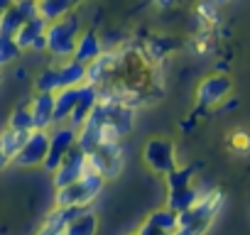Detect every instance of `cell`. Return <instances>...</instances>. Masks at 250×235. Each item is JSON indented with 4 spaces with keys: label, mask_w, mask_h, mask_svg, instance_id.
I'll return each instance as SVG.
<instances>
[{
    "label": "cell",
    "mask_w": 250,
    "mask_h": 235,
    "mask_svg": "<svg viewBox=\"0 0 250 235\" xmlns=\"http://www.w3.org/2000/svg\"><path fill=\"white\" fill-rule=\"evenodd\" d=\"M76 100H79L76 88H62L54 96V123H62V120H66V118H71V113L76 108Z\"/></svg>",
    "instance_id": "ac0fdd59"
},
{
    "label": "cell",
    "mask_w": 250,
    "mask_h": 235,
    "mask_svg": "<svg viewBox=\"0 0 250 235\" xmlns=\"http://www.w3.org/2000/svg\"><path fill=\"white\" fill-rule=\"evenodd\" d=\"M103 189V176L96 172H86L76 184L57 191V208H86Z\"/></svg>",
    "instance_id": "7a4b0ae2"
},
{
    "label": "cell",
    "mask_w": 250,
    "mask_h": 235,
    "mask_svg": "<svg viewBox=\"0 0 250 235\" xmlns=\"http://www.w3.org/2000/svg\"><path fill=\"white\" fill-rule=\"evenodd\" d=\"M140 235H172V233H162V230H155V228H150V225H143L140 228ZM177 235V233H174Z\"/></svg>",
    "instance_id": "f546056e"
},
{
    "label": "cell",
    "mask_w": 250,
    "mask_h": 235,
    "mask_svg": "<svg viewBox=\"0 0 250 235\" xmlns=\"http://www.w3.org/2000/svg\"><path fill=\"white\" fill-rule=\"evenodd\" d=\"M191 174H194L191 167H184V169H174V172H169V174H167V189H169V194H172V191L189 189V186H191Z\"/></svg>",
    "instance_id": "d4e9b609"
},
{
    "label": "cell",
    "mask_w": 250,
    "mask_h": 235,
    "mask_svg": "<svg viewBox=\"0 0 250 235\" xmlns=\"http://www.w3.org/2000/svg\"><path fill=\"white\" fill-rule=\"evenodd\" d=\"M22 25H25L22 15L18 13L15 3H10V8L3 13V18H0V35H3V37H13V39H15V35L20 32V27H22Z\"/></svg>",
    "instance_id": "7402d4cb"
},
{
    "label": "cell",
    "mask_w": 250,
    "mask_h": 235,
    "mask_svg": "<svg viewBox=\"0 0 250 235\" xmlns=\"http://www.w3.org/2000/svg\"><path fill=\"white\" fill-rule=\"evenodd\" d=\"M76 147V130L69 125V128H57L52 135H49V152H47V159H44V169L47 172H57L59 164L64 162V157Z\"/></svg>",
    "instance_id": "8992f818"
},
{
    "label": "cell",
    "mask_w": 250,
    "mask_h": 235,
    "mask_svg": "<svg viewBox=\"0 0 250 235\" xmlns=\"http://www.w3.org/2000/svg\"><path fill=\"white\" fill-rule=\"evenodd\" d=\"M101 57V39L93 30L83 32L79 39H76V52H74V61L81 64V66H88L91 61H96Z\"/></svg>",
    "instance_id": "5bb4252c"
},
{
    "label": "cell",
    "mask_w": 250,
    "mask_h": 235,
    "mask_svg": "<svg viewBox=\"0 0 250 235\" xmlns=\"http://www.w3.org/2000/svg\"><path fill=\"white\" fill-rule=\"evenodd\" d=\"M30 133H15V130H5L3 135H0V147L5 150V155L15 162V157L20 155V150L25 147Z\"/></svg>",
    "instance_id": "44dd1931"
},
{
    "label": "cell",
    "mask_w": 250,
    "mask_h": 235,
    "mask_svg": "<svg viewBox=\"0 0 250 235\" xmlns=\"http://www.w3.org/2000/svg\"><path fill=\"white\" fill-rule=\"evenodd\" d=\"M221 201H223V194L221 191H208L206 196H201L199 203L191 211L177 215V220H179L177 235H204L206 228L211 225L213 215L218 213Z\"/></svg>",
    "instance_id": "6da1fadb"
},
{
    "label": "cell",
    "mask_w": 250,
    "mask_h": 235,
    "mask_svg": "<svg viewBox=\"0 0 250 235\" xmlns=\"http://www.w3.org/2000/svg\"><path fill=\"white\" fill-rule=\"evenodd\" d=\"M93 233H96V215L91 211L79 213L66 228V235H93Z\"/></svg>",
    "instance_id": "cb8c5ba5"
},
{
    "label": "cell",
    "mask_w": 250,
    "mask_h": 235,
    "mask_svg": "<svg viewBox=\"0 0 250 235\" xmlns=\"http://www.w3.org/2000/svg\"><path fill=\"white\" fill-rule=\"evenodd\" d=\"M47 152H49V133H42V130H32L25 147L20 150V155L15 157V164L20 167H37V164H44L47 159Z\"/></svg>",
    "instance_id": "9c48e42d"
},
{
    "label": "cell",
    "mask_w": 250,
    "mask_h": 235,
    "mask_svg": "<svg viewBox=\"0 0 250 235\" xmlns=\"http://www.w3.org/2000/svg\"><path fill=\"white\" fill-rule=\"evenodd\" d=\"M145 225L155 228V230H162V233H177L179 230V220H177V213H172L169 208H162V211H155L147 215Z\"/></svg>",
    "instance_id": "ffe728a7"
},
{
    "label": "cell",
    "mask_w": 250,
    "mask_h": 235,
    "mask_svg": "<svg viewBox=\"0 0 250 235\" xmlns=\"http://www.w3.org/2000/svg\"><path fill=\"white\" fill-rule=\"evenodd\" d=\"M10 162H13V159H10V157L5 155V150H3V147H0V169H5V167H8Z\"/></svg>",
    "instance_id": "1f68e13d"
},
{
    "label": "cell",
    "mask_w": 250,
    "mask_h": 235,
    "mask_svg": "<svg viewBox=\"0 0 250 235\" xmlns=\"http://www.w3.org/2000/svg\"><path fill=\"white\" fill-rule=\"evenodd\" d=\"M0 78H3V76H0Z\"/></svg>",
    "instance_id": "d590c367"
},
{
    "label": "cell",
    "mask_w": 250,
    "mask_h": 235,
    "mask_svg": "<svg viewBox=\"0 0 250 235\" xmlns=\"http://www.w3.org/2000/svg\"><path fill=\"white\" fill-rule=\"evenodd\" d=\"M145 162L150 164L152 172L157 174H169L177 169V155H174V145L169 140H150L145 147Z\"/></svg>",
    "instance_id": "52a82bcc"
},
{
    "label": "cell",
    "mask_w": 250,
    "mask_h": 235,
    "mask_svg": "<svg viewBox=\"0 0 250 235\" xmlns=\"http://www.w3.org/2000/svg\"><path fill=\"white\" fill-rule=\"evenodd\" d=\"M37 10H40V18L47 25H52V22H59L66 15H71L74 3L71 0H42V3H37Z\"/></svg>",
    "instance_id": "9a60e30c"
},
{
    "label": "cell",
    "mask_w": 250,
    "mask_h": 235,
    "mask_svg": "<svg viewBox=\"0 0 250 235\" xmlns=\"http://www.w3.org/2000/svg\"><path fill=\"white\" fill-rule=\"evenodd\" d=\"M118 69V57L115 54H101L96 61H91L88 66H86V83H91V86H103V83H108L110 81V76H113V71Z\"/></svg>",
    "instance_id": "4fadbf2b"
},
{
    "label": "cell",
    "mask_w": 250,
    "mask_h": 235,
    "mask_svg": "<svg viewBox=\"0 0 250 235\" xmlns=\"http://www.w3.org/2000/svg\"><path fill=\"white\" fill-rule=\"evenodd\" d=\"M120 164H123V157H120L118 140H105L96 152L88 155V167H91V172H96V174H101V176H110V174L120 172Z\"/></svg>",
    "instance_id": "ba28073f"
},
{
    "label": "cell",
    "mask_w": 250,
    "mask_h": 235,
    "mask_svg": "<svg viewBox=\"0 0 250 235\" xmlns=\"http://www.w3.org/2000/svg\"><path fill=\"white\" fill-rule=\"evenodd\" d=\"M76 91H79V100H76V108H74V113H71V118H69L74 130L86 123V118L91 115V110L98 105V88H96V86L83 83V86H79Z\"/></svg>",
    "instance_id": "8fae6325"
},
{
    "label": "cell",
    "mask_w": 250,
    "mask_h": 235,
    "mask_svg": "<svg viewBox=\"0 0 250 235\" xmlns=\"http://www.w3.org/2000/svg\"><path fill=\"white\" fill-rule=\"evenodd\" d=\"M30 113H32V130L47 133V128L54 123V96L37 93L32 105H30Z\"/></svg>",
    "instance_id": "7c38bea8"
},
{
    "label": "cell",
    "mask_w": 250,
    "mask_h": 235,
    "mask_svg": "<svg viewBox=\"0 0 250 235\" xmlns=\"http://www.w3.org/2000/svg\"><path fill=\"white\" fill-rule=\"evenodd\" d=\"M59 78H62V88H79L86 83V66H81L71 59L59 66Z\"/></svg>",
    "instance_id": "d6986e66"
},
{
    "label": "cell",
    "mask_w": 250,
    "mask_h": 235,
    "mask_svg": "<svg viewBox=\"0 0 250 235\" xmlns=\"http://www.w3.org/2000/svg\"><path fill=\"white\" fill-rule=\"evenodd\" d=\"M135 235H140V233H135Z\"/></svg>",
    "instance_id": "e575fe53"
},
{
    "label": "cell",
    "mask_w": 250,
    "mask_h": 235,
    "mask_svg": "<svg viewBox=\"0 0 250 235\" xmlns=\"http://www.w3.org/2000/svg\"><path fill=\"white\" fill-rule=\"evenodd\" d=\"M18 54H20V49H18L15 39H13V37H3V35H0V66L10 64Z\"/></svg>",
    "instance_id": "4316f807"
},
{
    "label": "cell",
    "mask_w": 250,
    "mask_h": 235,
    "mask_svg": "<svg viewBox=\"0 0 250 235\" xmlns=\"http://www.w3.org/2000/svg\"><path fill=\"white\" fill-rule=\"evenodd\" d=\"M32 49H35V52H44V49H47V37L42 35V37H40V39L32 44Z\"/></svg>",
    "instance_id": "4dcf8cb0"
},
{
    "label": "cell",
    "mask_w": 250,
    "mask_h": 235,
    "mask_svg": "<svg viewBox=\"0 0 250 235\" xmlns=\"http://www.w3.org/2000/svg\"><path fill=\"white\" fill-rule=\"evenodd\" d=\"M8 130H15V133H32V113L30 108H18L10 118V128Z\"/></svg>",
    "instance_id": "484cf974"
},
{
    "label": "cell",
    "mask_w": 250,
    "mask_h": 235,
    "mask_svg": "<svg viewBox=\"0 0 250 235\" xmlns=\"http://www.w3.org/2000/svg\"><path fill=\"white\" fill-rule=\"evenodd\" d=\"M199 198H201V194H199L194 186H189V189H182V191H172V194L167 196V208H169L172 213L182 215V213L191 211V208L199 203Z\"/></svg>",
    "instance_id": "e0dca14e"
},
{
    "label": "cell",
    "mask_w": 250,
    "mask_h": 235,
    "mask_svg": "<svg viewBox=\"0 0 250 235\" xmlns=\"http://www.w3.org/2000/svg\"><path fill=\"white\" fill-rule=\"evenodd\" d=\"M35 86H37V93H52V96H57L59 91H62V78H59V66H52V69H44L40 76H37V81H35Z\"/></svg>",
    "instance_id": "603a6c76"
},
{
    "label": "cell",
    "mask_w": 250,
    "mask_h": 235,
    "mask_svg": "<svg viewBox=\"0 0 250 235\" xmlns=\"http://www.w3.org/2000/svg\"><path fill=\"white\" fill-rule=\"evenodd\" d=\"M86 172H88V155L76 145V147L64 157V162L59 164V169L54 172V186H57V191H59V189H66V186H71V184H76Z\"/></svg>",
    "instance_id": "5b68a950"
},
{
    "label": "cell",
    "mask_w": 250,
    "mask_h": 235,
    "mask_svg": "<svg viewBox=\"0 0 250 235\" xmlns=\"http://www.w3.org/2000/svg\"><path fill=\"white\" fill-rule=\"evenodd\" d=\"M15 8H18V13L22 15V20H25V22H30V20L40 18L37 3H32V0H20V3H15Z\"/></svg>",
    "instance_id": "f1b7e54d"
},
{
    "label": "cell",
    "mask_w": 250,
    "mask_h": 235,
    "mask_svg": "<svg viewBox=\"0 0 250 235\" xmlns=\"http://www.w3.org/2000/svg\"><path fill=\"white\" fill-rule=\"evenodd\" d=\"M10 8V3H5V0H0V18H3V13Z\"/></svg>",
    "instance_id": "d6a6232c"
},
{
    "label": "cell",
    "mask_w": 250,
    "mask_h": 235,
    "mask_svg": "<svg viewBox=\"0 0 250 235\" xmlns=\"http://www.w3.org/2000/svg\"><path fill=\"white\" fill-rule=\"evenodd\" d=\"M62 235H66V233H62Z\"/></svg>",
    "instance_id": "836d02e7"
},
{
    "label": "cell",
    "mask_w": 250,
    "mask_h": 235,
    "mask_svg": "<svg viewBox=\"0 0 250 235\" xmlns=\"http://www.w3.org/2000/svg\"><path fill=\"white\" fill-rule=\"evenodd\" d=\"M228 91H230V78L223 76V74H216V76H208V78L201 81L196 98H199V103H201L204 108H208V105L221 103V100L228 96Z\"/></svg>",
    "instance_id": "30bf717a"
},
{
    "label": "cell",
    "mask_w": 250,
    "mask_h": 235,
    "mask_svg": "<svg viewBox=\"0 0 250 235\" xmlns=\"http://www.w3.org/2000/svg\"><path fill=\"white\" fill-rule=\"evenodd\" d=\"M174 47H177V42H174L172 37H155V39L147 42V49H150L155 57H162V54L172 52Z\"/></svg>",
    "instance_id": "83f0119b"
},
{
    "label": "cell",
    "mask_w": 250,
    "mask_h": 235,
    "mask_svg": "<svg viewBox=\"0 0 250 235\" xmlns=\"http://www.w3.org/2000/svg\"><path fill=\"white\" fill-rule=\"evenodd\" d=\"M47 27H49V25H47L42 18H35V20L25 22V25L20 27V32L15 35L18 49H32V44H35L42 35H47Z\"/></svg>",
    "instance_id": "2e32d148"
},
{
    "label": "cell",
    "mask_w": 250,
    "mask_h": 235,
    "mask_svg": "<svg viewBox=\"0 0 250 235\" xmlns=\"http://www.w3.org/2000/svg\"><path fill=\"white\" fill-rule=\"evenodd\" d=\"M105 140H108V108H105V103L98 100V105L91 110V115L86 118V123L81 125V135H79L76 145H79L86 155H91V152H96Z\"/></svg>",
    "instance_id": "277c9868"
},
{
    "label": "cell",
    "mask_w": 250,
    "mask_h": 235,
    "mask_svg": "<svg viewBox=\"0 0 250 235\" xmlns=\"http://www.w3.org/2000/svg\"><path fill=\"white\" fill-rule=\"evenodd\" d=\"M79 25H81V20H79V15H66L64 20H59V22H52L49 27H47V52L52 54V57H74V52H76V35H79Z\"/></svg>",
    "instance_id": "3957f363"
}]
</instances>
